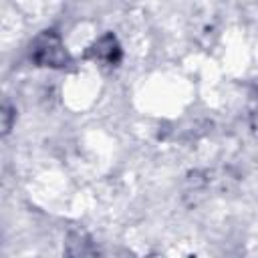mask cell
I'll list each match as a JSON object with an SVG mask.
<instances>
[{"mask_svg": "<svg viewBox=\"0 0 258 258\" xmlns=\"http://www.w3.org/2000/svg\"><path fill=\"white\" fill-rule=\"evenodd\" d=\"M30 60L44 69H67L73 64V56L64 46L60 34L52 28L38 32L30 42Z\"/></svg>", "mask_w": 258, "mask_h": 258, "instance_id": "6da1fadb", "label": "cell"}, {"mask_svg": "<svg viewBox=\"0 0 258 258\" xmlns=\"http://www.w3.org/2000/svg\"><path fill=\"white\" fill-rule=\"evenodd\" d=\"M87 56L103 67H109V69H115L119 67L121 58H123V50H121V44L117 40V36L113 32H105L103 36H99L87 50Z\"/></svg>", "mask_w": 258, "mask_h": 258, "instance_id": "7a4b0ae2", "label": "cell"}, {"mask_svg": "<svg viewBox=\"0 0 258 258\" xmlns=\"http://www.w3.org/2000/svg\"><path fill=\"white\" fill-rule=\"evenodd\" d=\"M64 258H101V250L85 230H69L64 238Z\"/></svg>", "mask_w": 258, "mask_h": 258, "instance_id": "3957f363", "label": "cell"}, {"mask_svg": "<svg viewBox=\"0 0 258 258\" xmlns=\"http://www.w3.org/2000/svg\"><path fill=\"white\" fill-rule=\"evenodd\" d=\"M0 117H2V135H8L10 129H12V125H14V119H16V109L8 101H4Z\"/></svg>", "mask_w": 258, "mask_h": 258, "instance_id": "277c9868", "label": "cell"}, {"mask_svg": "<svg viewBox=\"0 0 258 258\" xmlns=\"http://www.w3.org/2000/svg\"><path fill=\"white\" fill-rule=\"evenodd\" d=\"M149 258H163V256H149Z\"/></svg>", "mask_w": 258, "mask_h": 258, "instance_id": "5b68a950", "label": "cell"}]
</instances>
